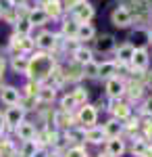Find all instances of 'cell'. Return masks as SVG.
Listing matches in <instances>:
<instances>
[{"label":"cell","instance_id":"cell-1","mask_svg":"<svg viewBox=\"0 0 152 157\" xmlns=\"http://www.w3.org/2000/svg\"><path fill=\"white\" fill-rule=\"evenodd\" d=\"M52 69H54V59L50 55H46V52H35V55H31V59L27 63V71L25 73H29L31 82L40 84L46 78H50Z\"/></svg>","mask_w":152,"mask_h":157},{"label":"cell","instance_id":"cell-2","mask_svg":"<svg viewBox=\"0 0 152 157\" xmlns=\"http://www.w3.org/2000/svg\"><path fill=\"white\" fill-rule=\"evenodd\" d=\"M110 21H113L115 27H129L131 21H133V15H131V11L127 6H117L113 11V15H110Z\"/></svg>","mask_w":152,"mask_h":157},{"label":"cell","instance_id":"cell-3","mask_svg":"<svg viewBox=\"0 0 152 157\" xmlns=\"http://www.w3.org/2000/svg\"><path fill=\"white\" fill-rule=\"evenodd\" d=\"M96 117H98V111H96V107H92V105H83V107L79 109V113H77V121H79L81 126H88V128H94Z\"/></svg>","mask_w":152,"mask_h":157},{"label":"cell","instance_id":"cell-4","mask_svg":"<svg viewBox=\"0 0 152 157\" xmlns=\"http://www.w3.org/2000/svg\"><path fill=\"white\" fill-rule=\"evenodd\" d=\"M73 19L77 21V23H88L90 19L94 17V6L90 2H81V4H77L75 9H73Z\"/></svg>","mask_w":152,"mask_h":157},{"label":"cell","instance_id":"cell-5","mask_svg":"<svg viewBox=\"0 0 152 157\" xmlns=\"http://www.w3.org/2000/svg\"><path fill=\"white\" fill-rule=\"evenodd\" d=\"M23 111L25 109L19 105H13V107H9V111H6V115H4V124H9L11 128H17L21 121H23Z\"/></svg>","mask_w":152,"mask_h":157},{"label":"cell","instance_id":"cell-6","mask_svg":"<svg viewBox=\"0 0 152 157\" xmlns=\"http://www.w3.org/2000/svg\"><path fill=\"white\" fill-rule=\"evenodd\" d=\"M106 94L110 98H119L121 94H125V84L119 78H108L106 80Z\"/></svg>","mask_w":152,"mask_h":157},{"label":"cell","instance_id":"cell-7","mask_svg":"<svg viewBox=\"0 0 152 157\" xmlns=\"http://www.w3.org/2000/svg\"><path fill=\"white\" fill-rule=\"evenodd\" d=\"M0 101H2V103H6L9 107H13V105H19V103H21L19 90H17V88H13V86L2 88V90H0Z\"/></svg>","mask_w":152,"mask_h":157},{"label":"cell","instance_id":"cell-8","mask_svg":"<svg viewBox=\"0 0 152 157\" xmlns=\"http://www.w3.org/2000/svg\"><path fill=\"white\" fill-rule=\"evenodd\" d=\"M56 38H59V36L52 34V32H42L40 36L35 38V44H38L40 48H44V50H52L54 46H56V42H59Z\"/></svg>","mask_w":152,"mask_h":157},{"label":"cell","instance_id":"cell-9","mask_svg":"<svg viewBox=\"0 0 152 157\" xmlns=\"http://www.w3.org/2000/svg\"><path fill=\"white\" fill-rule=\"evenodd\" d=\"M15 132H17V136H19L21 140H34L35 128H34V124H29V121H21V124L15 128Z\"/></svg>","mask_w":152,"mask_h":157},{"label":"cell","instance_id":"cell-10","mask_svg":"<svg viewBox=\"0 0 152 157\" xmlns=\"http://www.w3.org/2000/svg\"><path fill=\"white\" fill-rule=\"evenodd\" d=\"M131 65H133L136 69H140V71L148 67V52H146V48H136V50H133Z\"/></svg>","mask_w":152,"mask_h":157},{"label":"cell","instance_id":"cell-11","mask_svg":"<svg viewBox=\"0 0 152 157\" xmlns=\"http://www.w3.org/2000/svg\"><path fill=\"white\" fill-rule=\"evenodd\" d=\"M123 151H125V145L121 138H108V143H106V155L108 157H121Z\"/></svg>","mask_w":152,"mask_h":157},{"label":"cell","instance_id":"cell-12","mask_svg":"<svg viewBox=\"0 0 152 157\" xmlns=\"http://www.w3.org/2000/svg\"><path fill=\"white\" fill-rule=\"evenodd\" d=\"M110 111H113V115H115V120H127L129 115H131V109H129L127 103H121V101H115L113 105H110Z\"/></svg>","mask_w":152,"mask_h":157},{"label":"cell","instance_id":"cell-13","mask_svg":"<svg viewBox=\"0 0 152 157\" xmlns=\"http://www.w3.org/2000/svg\"><path fill=\"white\" fill-rule=\"evenodd\" d=\"M94 44H96V50H100V52H110L115 48V38L110 34H102L98 40H94Z\"/></svg>","mask_w":152,"mask_h":157},{"label":"cell","instance_id":"cell-14","mask_svg":"<svg viewBox=\"0 0 152 157\" xmlns=\"http://www.w3.org/2000/svg\"><path fill=\"white\" fill-rule=\"evenodd\" d=\"M27 21H29L31 27H35V25H44L48 21V15L44 13V9H31V11L27 13Z\"/></svg>","mask_w":152,"mask_h":157},{"label":"cell","instance_id":"cell-15","mask_svg":"<svg viewBox=\"0 0 152 157\" xmlns=\"http://www.w3.org/2000/svg\"><path fill=\"white\" fill-rule=\"evenodd\" d=\"M44 13L48 15V19L52 17V19H56L60 13H63V4H60V0H44Z\"/></svg>","mask_w":152,"mask_h":157},{"label":"cell","instance_id":"cell-16","mask_svg":"<svg viewBox=\"0 0 152 157\" xmlns=\"http://www.w3.org/2000/svg\"><path fill=\"white\" fill-rule=\"evenodd\" d=\"M83 136H85V140L92 143V145H98V143H102L106 138L102 128H88V130H83Z\"/></svg>","mask_w":152,"mask_h":157},{"label":"cell","instance_id":"cell-17","mask_svg":"<svg viewBox=\"0 0 152 157\" xmlns=\"http://www.w3.org/2000/svg\"><path fill=\"white\" fill-rule=\"evenodd\" d=\"M117 73V61H106L102 65H98V78H115Z\"/></svg>","mask_w":152,"mask_h":157},{"label":"cell","instance_id":"cell-18","mask_svg":"<svg viewBox=\"0 0 152 157\" xmlns=\"http://www.w3.org/2000/svg\"><path fill=\"white\" fill-rule=\"evenodd\" d=\"M133 44H121L117 48V61L119 63H131V57H133Z\"/></svg>","mask_w":152,"mask_h":157},{"label":"cell","instance_id":"cell-19","mask_svg":"<svg viewBox=\"0 0 152 157\" xmlns=\"http://www.w3.org/2000/svg\"><path fill=\"white\" fill-rule=\"evenodd\" d=\"M73 59H75V63H79V65H85V63H90L92 59V50L85 48V46H79V48L73 50Z\"/></svg>","mask_w":152,"mask_h":157},{"label":"cell","instance_id":"cell-20","mask_svg":"<svg viewBox=\"0 0 152 157\" xmlns=\"http://www.w3.org/2000/svg\"><path fill=\"white\" fill-rule=\"evenodd\" d=\"M77 29H79V23L75 19H67L63 23V36L69 38V40H75L77 38Z\"/></svg>","mask_w":152,"mask_h":157},{"label":"cell","instance_id":"cell-21","mask_svg":"<svg viewBox=\"0 0 152 157\" xmlns=\"http://www.w3.org/2000/svg\"><path fill=\"white\" fill-rule=\"evenodd\" d=\"M121 128H123V126L119 124V120H110L104 128H102V130H104V136H106V138H119Z\"/></svg>","mask_w":152,"mask_h":157},{"label":"cell","instance_id":"cell-22","mask_svg":"<svg viewBox=\"0 0 152 157\" xmlns=\"http://www.w3.org/2000/svg\"><path fill=\"white\" fill-rule=\"evenodd\" d=\"M83 78V69L79 63H73L71 67L65 69V80H71V82H77V80H81Z\"/></svg>","mask_w":152,"mask_h":157},{"label":"cell","instance_id":"cell-23","mask_svg":"<svg viewBox=\"0 0 152 157\" xmlns=\"http://www.w3.org/2000/svg\"><path fill=\"white\" fill-rule=\"evenodd\" d=\"M54 97H56L54 86H52V88H50V86H48V88H40V90H38V94H35V98H38L40 103H52Z\"/></svg>","mask_w":152,"mask_h":157},{"label":"cell","instance_id":"cell-24","mask_svg":"<svg viewBox=\"0 0 152 157\" xmlns=\"http://www.w3.org/2000/svg\"><path fill=\"white\" fill-rule=\"evenodd\" d=\"M96 36L94 27L90 23H79V29H77V38L75 40H92Z\"/></svg>","mask_w":152,"mask_h":157},{"label":"cell","instance_id":"cell-25","mask_svg":"<svg viewBox=\"0 0 152 157\" xmlns=\"http://www.w3.org/2000/svg\"><path fill=\"white\" fill-rule=\"evenodd\" d=\"M27 63H29V59H25L23 55H15L13 57V69L15 71H27Z\"/></svg>","mask_w":152,"mask_h":157},{"label":"cell","instance_id":"cell-26","mask_svg":"<svg viewBox=\"0 0 152 157\" xmlns=\"http://www.w3.org/2000/svg\"><path fill=\"white\" fill-rule=\"evenodd\" d=\"M81 69H83V75L85 78H98V63L90 61V63L81 65Z\"/></svg>","mask_w":152,"mask_h":157},{"label":"cell","instance_id":"cell-27","mask_svg":"<svg viewBox=\"0 0 152 157\" xmlns=\"http://www.w3.org/2000/svg\"><path fill=\"white\" fill-rule=\"evenodd\" d=\"M25 145L21 149V155L23 157H34L35 151H38V147H35V140H23Z\"/></svg>","mask_w":152,"mask_h":157},{"label":"cell","instance_id":"cell-28","mask_svg":"<svg viewBox=\"0 0 152 157\" xmlns=\"http://www.w3.org/2000/svg\"><path fill=\"white\" fill-rule=\"evenodd\" d=\"M54 120H56V124H60V126H71V111H63V109H60L59 113L54 115Z\"/></svg>","mask_w":152,"mask_h":157},{"label":"cell","instance_id":"cell-29","mask_svg":"<svg viewBox=\"0 0 152 157\" xmlns=\"http://www.w3.org/2000/svg\"><path fill=\"white\" fill-rule=\"evenodd\" d=\"M73 98H75L77 105H83V103L88 101V90H85V88H75V90H73Z\"/></svg>","mask_w":152,"mask_h":157},{"label":"cell","instance_id":"cell-30","mask_svg":"<svg viewBox=\"0 0 152 157\" xmlns=\"http://www.w3.org/2000/svg\"><path fill=\"white\" fill-rule=\"evenodd\" d=\"M75 105H77V103H75L73 94H67V97H63V101H60V109H63V111H71Z\"/></svg>","mask_w":152,"mask_h":157},{"label":"cell","instance_id":"cell-31","mask_svg":"<svg viewBox=\"0 0 152 157\" xmlns=\"http://www.w3.org/2000/svg\"><path fill=\"white\" fill-rule=\"evenodd\" d=\"M17 34H21V36H27L29 34V29H31V25H29V21H17Z\"/></svg>","mask_w":152,"mask_h":157},{"label":"cell","instance_id":"cell-32","mask_svg":"<svg viewBox=\"0 0 152 157\" xmlns=\"http://www.w3.org/2000/svg\"><path fill=\"white\" fill-rule=\"evenodd\" d=\"M67 157H88V153H85L83 147H73L67 151Z\"/></svg>","mask_w":152,"mask_h":157},{"label":"cell","instance_id":"cell-33","mask_svg":"<svg viewBox=\"0 0 152 157\" xmlns=\"http://www.w3.org/2000/svg\"><path fill=\"white\" fill-rule=\"evenodd\" d=\"M129 97L131 98H140L142 97V86L140 84H131L129 86Z\"/></svg>","mask_w":152,"mask_h":157},{"label":"cell","instance_id":"cell-34","mask_svg":"<svg viewBox=\"0 0 152 157\" xmlns=\"http://www.w3.org/2000/svg\"><path fill=\"white\" fill-rule=\"evenodd\" d=\"M142 111H144L146 115H152V97L144 101V107H142Z\"/></svg>","mask_w":152,"mask_h":157},{"label":"cell","instance_id":"cell-35","mask_svg":"<svg viewBox=\"0 0 152 157\" xmlns=\"http://www.w3.org/2000/svg\"><path fill=\"white\" fill-rule=\"evenodd\" d=\"M85 0H63V4H65V9H75L77 4H81Z\"/></svg>","mask_w":152,"mask_h":157},{"label":"cell","instance_id":"cell-36","mask_svg":"<svg viewBox=\"0 0 152 157\" xmlns=\"http://www.w3.org/2000/svg\"><path fill=\"white\" fill-rule=\"evenodd\" d=\"M144 82H146V86L152 90V71H148L146 75H144Z\"/></svg>","mask_w":152,"mask_h":157},{"label":"cell","instance_id":"cell-37","mask_svg":"<svg viewBox=\"0 0 152 157\" xmlns=\"http://www.w3.org/2000/svg\"><path fill=\"white\" fill-rule=\"evenodd\" d=\"M4 73V59H0V75Z\"/></svg>","mask_w":152,"mask_h":157},{"label":"cell","instance_id":"cell-38","mask_svg":"<svg viewBox=\"0 0 152 157\" xmlns=\"http://www.w3.org/2000/svg\"><path fill=\"white\" fill-rule=\"evenodd\" d=\"M2 128H4V117H2V113H0V132H2Z\"/></svg>","mask_w":152,"mask_h":157},{"label":"cell","instance_id":"cell-39","mask_svg":"<svg viewBox=\"0 0 152 157\" xmlns=\"http://www.w3.org/2000/svg\"><path fill=\"white\" fill-rule=\"evenodd\" d=\"M34 157H48V155H46V153H38V151H35V155H34Z\"/></svg>","mask_w":152,"mask_h":157},{"label":"cell","instance_id":"cell-40","mask_svg":"<svg viewBox=\"0 0 152 157\" xmlns=\"http://www.w3.org/2000/svg\"><path fill=\"white\" fill-rule=\"evenodd\" d=\"M148 40H150V42H152V29H150V32H148Z\"/></svg>","mask_w":152,"mask_h":157},{"label":"cell","instance_id":"cell-41","mask_svg":"<svg viewBox=\"0 0 152 157\" xmlns=\"http://www.w3.org/2000/svg\"><path fill=\"white\" fill-rule=\"evenodd\" d=\"M48 157H60V155H59V153H54V155H48Z\"/></svg>","mask_w":152,"mask_h":157},{"label":"cell","instance_id":"cell-42","mask_svg":"<svg viewBox=\"0 0 152 157\" xmlns=\"http://www.w3.org/2000/svg\"><path fill=\"white\" fill-rule=\"evenodd\" d=\"M100 157H102V155H100ZM104 157H108V155H104Z\"/></svg>","mask_w":152,"mask_h":157}]
</instances>
